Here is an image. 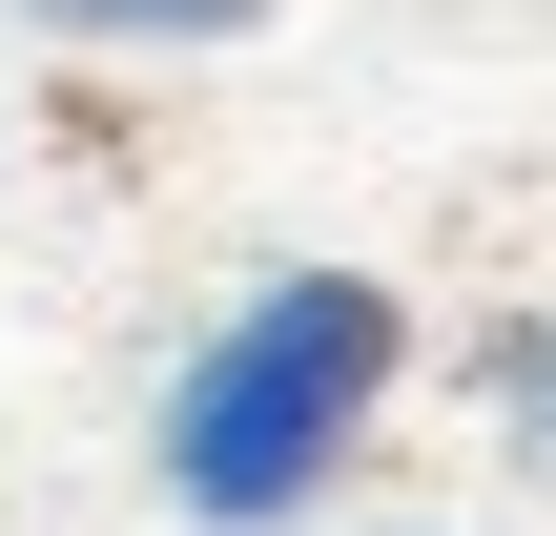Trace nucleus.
<instances>
[{
	"label": "nucleus",
	"instance_id": "obj_1",
	"mask_svg": "<svg viewBox=\"0 0 556 536\" xmlns=\"http://www.w3.org/2000/svg\"><path fill=\"white\" fill-rule=\"evenodd\" d=\"M392 392H413L392 269H268V289H227V310L165 351V392H144V496L186 536H309V496H351V454L392 434Z\"/></svg>",
	"mask_w": 556,
	"mask_h": 536
},
{
	"label": "nucleus",
	"instance_id": "obj_3",
	"mask_svg": "<svg viewBox=\"0 0 556 536\" xmlns=\"http://www.w3.org/2000/svg\"><path fill=\"white\" fill-rule=\"evenodd\" d=\"M475 392H495V454L556 496V310H536V331H495V372H475Z\"/></svg>",
	"mask_w": 556,
	"mask_h": 536
},
{
	"label": "nucleus",
	"instance_id": "obj_2",
	"mask_svg": "<svg viewBox=\"0 0 556 536\" xmlns=\"http://www.w3.org/2000/svg\"><path fill=\"white\" fill-rule=\"evenodd\" d=\"M62 62H227V41H268V0H21Z\"/></svg>",
	"mask_w": 556,
	"mask_h": 536
}]
</instances>
